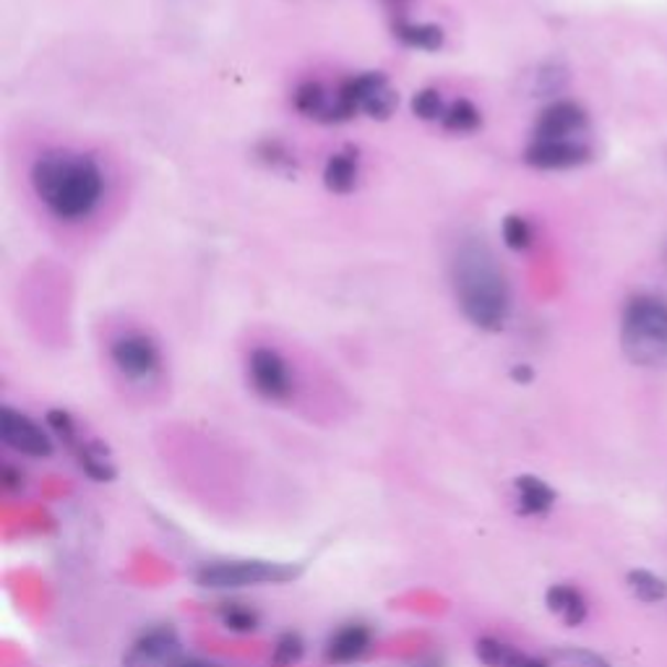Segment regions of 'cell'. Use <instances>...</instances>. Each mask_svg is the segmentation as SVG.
I'll return each mask as SVG.
<instances>
[{
  "mask_svg": "<svg viewBox=\"0 0 667 667\" xmlns=\"http://www.w3.org/2000/svg\"><path fill=\"white\" fill-rule=\"evenodd\" d=\"M219 621H222L225 628L236 631V634H251V631L261 626L259 613L248 605H240V602H225L219 608Z\"/></svg>",
  "mask_w": 667,
  "mask_h": 667,
  "instance_id": "obj_21",
  "label": "cell"
},
{
  "mask_svg": "<svg viewBox=\"0 0 667 667\" xmlns=\"http://www.w3.org/2000/svg\"><path fill=\"white\" fill-rule=\"evenodd\" d=\"M553 659L560 667H610L605 657H600L598 652H589L581 647H558L553 652Z\"/></svg>",
  "mask_w": 667,
  "mask_h": 667,
  "instance_id": "obj_27",
  "label": "cell"
},
{
  "mask_svg": "<svg viewBox=\"0 0 667 667\" xmlns=\"http://www.w3.org/2000/svg\"><path fill=\"white\" fill-rule=\"evenodd\" d=\"M32 188L55 219L84 222L102 204L105 173L89 154L53 149L34 160Z\"/></svg>",
  "mask_w": 667,
  "mask_h": 667,
  "instance_id": "obj_1",
  "label": "cell"
},
{
  "mask_svg": "<svg viewBox=\"0 0 667 667\" xmlns=\"http://www.w3.org/2000/svg\"><path fill=\"white\" fill-rule=\"evenodd\" d=\"M514 493H516V509L524 516H543L548 514L556 503V491L548 482L535 478V474H520L514 480Z\"/></svg>",
  "mask_w": 667,
  "mask_h": 667,
  "instance_id": "obj_15",
  "label": "cell"
},
{
  "mask_svg": "<svg viewBox=\"0 0 667 667\" xmlns=\"http://www.w3.org/2000/svg\"><path fill=\"white\" fill-rule=\"evenodd\" d=\"M592 157L589 146L579 139L571 141H540L532 139V144L524 152V162L537 170H571L584 165Z\"/></svg>",
  "mask_w": 667,
  "mask_h": 667,
  "instance_id": "obj_11",
  "label": "cell"
},
{
  "mask_svg": "<svg viewBox=\"0 0 667 667\" xmlns=\"http://www.w3.org/2000/svg\"><path fill=\"white\" fill-rule=\"evenodd\" d=\"M248 375L255 392L269 402H285L293 394V373L287 360L272 347H255L248 358Z\"/></svg>",
  "mask_w": 667,
  "mask_h": 667,
  "instance_id": "obj_7",
  "label": "cell"
},
{
  "mask_svg": "<svg viewBox=\"0 0 667 667\" xmlns=\"http://www.w3.org/2000/svg\"><path fill=\"white\" fill-rule=\"evenodd\" d=\"M545 602H548L550 613L558 615L566 626H581L587 619V602L571 584H553L545 592Z\"/></svg>",
  "mask_w": 667,
  "mask_h": 667,
  "instance_id": "obj_16",
  "label": "cell"
},
{
  "mask_svg": "<svg viewBox=\"0 0 667 667\" xmlns=\"http://www.w3.org/2000/svg\"><path fill=\"white\" fill-rule=\"evenodd\" d=\"M373 634L365 623H345L329 636L324 647V659L329 665H352L368 655Z\"/></svg>",
  "mask_w": 667,
  "mask_h": 667,
  "instance_id": "obj_13",
  "label": "cell"
},
{
  "mask_svg": "<svg viewBox=\"0 0 667 667\" xmlns=\"http://www.w3.org/2000/svg\"><path fill=\"white\" fill-rule=\"evenodd\" d=\"M339 89H342L345 99L352 105L354 112H365L368 118L375 120L392 118L396 102H400L396 89L389 84L386 76L379 74V70L350 76Z\"/></svg>",
  "mask_w": 667,
  "mask_h": 667,
  "instance_id": "obj_6",
  "label": "cell"
},
{
  "mask_svg": "<svg viewBox=\"0 0 667 667\" xmlns=\"http://www.w3.org/2000/svg\"><path fill=\"white\" fill-rule=\"evenodd\" d=\"M110 358L128 381H152L162 368L157 342L141 331H125L112 339Z\"/></svg>",
  "mask_w": 667,
  "mask_h": 667,
  "instance_id": "obj_5",
  "label": "cell"
},
{
  "mask_svg": "<svg viewBox=\"0 0 667 667\" xmlns=\"http://www.w3.org/2000/svg\"><path fill=\"white\" fill-rule=\"evenodd\" d=\"M501 236H503V243H506L511 251H524V248L532 245V227L524 217L520 215H511L503 219V227H501Z\"/></svg>",
  "mask_w": 667,
  "mask_h": 667,
  "instance_id": "obj_24",
  "label": "cell"
},
{
  "mask_svg": "<svg viewBox=\"0 0 667 667\" xmlns=\"http://www.w3.org/2000/svg\"><path fill=\"white\" fill-rule=\"evenodd\" d=\"M451 282L461 314L482 331H501L511 314V289L491 248L480 240L459 245L451 261Z\"/></svg>",
  "mask_w": 667,
  "mask_h": 667,
  "instance_id": "obj_2",
  "label": "cell"
},
{
  "mask_svg": "<svg viewBox=\"0 0 667 667\" xmlns=\"http://www.w3.org/2000/svg\"><path fill=\"white\" fill-rule=\"evenodd\" d=\"M386 6H392V9H402V6H407L409 0H383Z\"/></svg>",
  "mask_w": 667,
  "mask_h": 667,
  "instance_id": "obj_31",
  "label": "cell"
},
{
  "mask_svg": "<svg viewBox=\"0 0 667 667\" xmlns=\"http://www.w3.org/2000/svg\"><path fill=\"white\" fill-rule=\"evenodd\" d=\"M446 108H449V105L444 102L441 91H438V89H420V91H415V97H413L415 118H420V120H441Z\"/></svg>",
  "mask_w": 667,
  "mask_h": 667,
  "instance_id": "obj_25",
  "label": "cell"
},
{
  "mask_svg": "<svg viewBox=\"0 0 667 667\" xmlns=\"http://www.w3.org/2000/svg\"><path fill=\"white\" fill-rule=\"evenodd\" d=\"M76 459H79V467L84 470V474H89L91 480L97 482H112L116 480V464H112V459L108 457V451H105L102 444L97 441H81L79 449H76Z\"/></svg>",
  "mask_w": 667,
  "mask_h": 667,
  "instance_id": "obj_19",
  "label": "cell"
},
{
  "mask_svg": "<svg viewBox=\"0 0 667 667\" xmlns=\"http://www.w3.org/2000/svg\"><path fill=\"white\" fill-rule=\"evenodd\" d=\"M181 638L173 628H149L125 652L123 667H181Z\"/></svg>",
  "mask_w": 667,
  "mask_h": 667,
  "instance_id": "obj_10",
  "label": "cell"
},
{
  "mask_svg": "<svg viewBox=\"0 0 667 667\" xmlns=\"http://www.w3.org/2000/svg\"><path fill=\"white\" fill-rule=\"evenodd\" d=\"M394 37L402 42L404 47L425 50L433 53L444 45V30L438 24H425V21H396Z\"/></svg>",
  "mask_w": 667,
  "mask_h": 667,
  "instance_id": "obj_18",
  "label": "cell"
},
{
  "mask_svg": "<svg viewBox=\"0 0 667 667\" xmlns=\"http://www.w3.org/2000/svg\"><path fill=\"white\" fill-rule=\"evenodd\" d=\"M3 488L9 493H13V491H21V488H24V474H21L17 467H11V464H6L3 467Z\"/></svg>",
  "mask_w": 667,
  "mask_h": 667,
  "instance_id": "obj_28",
  "label": "cell"
},
{
  "mask_svg": "<svg viewBox=\"0 0 667 667\" xmlns=\"http://www.w3.org/2000/svg\"><path fill=\"white\" fill-rule=\"evenodd\" d=\"M295 110L300 116L316 120V123H345L352 120L358 112L347 102L342 89H329L321 81H305L293 95Z\"/></svg>",
  "mask_w": 667,
  "mask_h": 667,
  "instance_id": "obj_8",
  "label": "cell"
},
{
  "mask_svg": "<svg viewBox=\"0 0 667 667\" xmlns=\"http://www.w3.org/2000/svg\"><path fill=\"white\" fill-rule=\"evenodd\" d=\"M181 667H215V665H207V663H183Z\"/></svg>",
  "mask_w": 667,
  "mask_h": 667,
  "instance_id": "obj_32",
  "label": "cell"
},
{
  "mask_svg": "<svg viewBox=\"0 0 667 667\" xmlns=\"http://www.w3.org/2000/svg\"><path fill=\"white\" fill-rule=\"evenodd\" d=\"M303 577V564H285V560L243 558V560H215L204 564L196 571V584L201 589H245L264 584H289Z\"/></svg>",
  "mask_w": 667,
  "mask_h": 667,
  "instance_id": "obj_4",
  "label": "cell"
},
{
  "mask_svg": "<svg viewBox=\"0 0 667 667\" xmlns=\"http://www.w3.org/2000/svg\"><path fill=\"white\" fill-rule=\"evenodd\" d=\"M474 655L485 667H550L545 659L524 655V652L514 649L506 642H499L493 636H482L474 644Z\"/></svg>",
  "mask_w": 667,
  "mask_h": 667,
  "instance_id": "obj_14",
  "label": "cell"
},
{
  "mask_svg": "<svg viewBox=\"0 0 667 667\" xmlns=\"http://www.w3.org/2000/svg\"><path fill=\"white\" fill-rule=\"evenodd\" d=\"M409 667H444V659L441 657H425V659H417L415 665Z\"/></svg>",
  "mask_w": 667,
  "mask_h": 667,
  "instance_id": "obj_29",
  "label": "cell"
},
{
  "mask_svg": "<svg viewBox=\"0 0 667 667\" xmlns=\"http://www.w3.org/2000/svg\"><path fill=\"white\" fill-rule=\"evenodd\" d=\"M303 655H305L303 636L295 634V631H285V634L276 638L272 649V667H293L300 663Z\"/></svg>",
  "mask_w": 667,
  "mask_h": 667,
  "instance_id": "obj_23",
  "label": "cell"
},
{
  "mask_svg": "<svg viewBox=\"0 0 667 667\" xmlns=\"http://www.w3.org/2000/svg\"><path fill=\"white\" fill-rule=\"evenodd\" d=\"M587 128V112L577 102H553L537 116L535 139L540 141H571Z\"/></svg>",
  "mask_w": 667,
  "mask_h": 667,
  "instance_id": "obj_12",
  "label": "cell"
},
{
  "mask_svg": "<svg viewBox=\"0 0 667 667\" xmlns=\"http://www.w3.org/2000/svg\"><path fill=\"white\" fill-rule=\"evenodd\" d=\"M441 125L451 133H474L482 125V116L470 99H457L446 108Z\"/></svg>",
  "mask_w": 667,
  "mask_h": 667,
  "instance_id": "obj_20",
  "label": "cell"
},
{
  "mask_svg": "<svg viewBox=\"0 0 667 667\" xmlns=\"http://www.w3.org/2000/svg\"><path fill=\"white\" fill-rule=\"evenodd\" d=\"M47 425H50V430H53L55 436H58L61 441L68 446V449H74V451L79 449V444L84 441V438L79 436L76 420L66 413V409H50V413H47Z\"/></svg>",
  "mask_w": 667,
  "mask_h": 667,
  "instance_id": "obj_26",
  "label": "cell"
},
{
  "mask_svg": "<svg viewBox=\"0 0 667 667\" xmlns=\"http://www.w3.org/2000/svg\"><path fill=\"white\" fill-rule=\"evenodd\" d=\"M358 154L354 152H337L326 160L324 167V186L331 190V194L347 196L352 194L354 186H358Z\"/></svg>",
  "mask_w": 667,
  "mask_h": 667,
  "instance_id": "obj_17",
  "label": "cell"
},
{
  "mask_svg": "<svg viewBox=\"0 0 667 667\" xmlns=\"http://www.w3.org/2000/svg\"><path fill=\"white\" fill-rule=\"evenodd\" d=\"M0 438L9 449L32 459H50L55 451L53 438L37 423L30 420L24 413H17L13 407L0 409Z\"/></svg>",
  "mask_w": 667,
  "mask_h": 667,
  "instance_id": "obj_9",
  "label": "cell"
},
{
  "mask_svg": "<svg viewBox=\"0 0 667 667\" xmlns=\"http://www.w3.org/2000/svg\"><path fill=\"white\" fill-rule=\"evenodd\" d=\"M511 375H514V381H532V371L527 365H522V368H514V371H511Z\"/></svg>",
  "mask_w": 667,
  "mask_h": 667,
  "instance_id": "obj_30",
  "label": "cell"
},
{
  "mask_svg": "<svg viewBox=\"0 0 667 667\" xmlns=\"http://www.w3.org/2000/svg\"><path fill=\"white\" fill-rule=\"evenodd\" d=\"M628 589L634 592V598L642 602H659L667 598V584L649 571H631Z\"/></svg>",
  "mask_w": 667,
  "mask_h": 667,
  "instance_id": "obj_22",
  "label": "cell"
},
{
  "mask_svg": "<svg viewBox=\"0 0 667 667\" xmlns=\"http://www.w3.org/2000/svg\"><path fill=\"white\" fill-rule=\"evenodd\" d=\"M621 345L634 365H667V303L655 295L631 297L621 321Z\"/></svg>",
  "mask_w": 667,
  "mask_h": 667,
  "instance_id": "obj_3",
  "label": "cell"
}]
</instances>
